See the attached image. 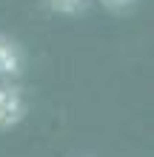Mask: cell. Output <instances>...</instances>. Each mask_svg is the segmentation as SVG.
<instances>
[{"mask_svg": "<svg viewBox=\"0 0 154 157\" xmlns=\"http://www.w3.org/2000/svg\"><path fill=\"white\" fill-rule=\"evenodd\" d=\"M106 9H111V12H126V9H131L137 0H100Z\"/></svg>", "mask_w": 154, "mask_h": 157, "instance_id": "obj_4", "label": "cell"}, {"mask_svg": "<svg viewBox=\"0 0 154 157\" xmlns=\"http://www.w3.org/2000/svg\"><path fill=\"white\" fill-rule=\"evenodd\" d=\"M29 114V97L26 89L14 80H0V132L20 126Z\"/></svg>", "mask_w": 154, "mask_h": 157, "instance_id": "obj_1", "label": "cell"}, {"mask_svg": "<svg viewBox=\"0 0 154 157\" xmlns=\"http://www.w3.org/2000/svg\"><path fill=\"white\" fill-rule=\"evenodd\" d=\"M26 71V54L12 37L0 34V80H17Z\"/></svg>", "mask_w": 154, "mask_h": 157, "instance_id": "obj_2", "label": "cell"}, {"mask_svg": "<svg viewBox=\"0 0 154 157\" xmlns=\"http://www.w3.org/2000/svg\"><path fill=\"white\" fill-rule=\"evenodd\" d=\"M92 0H43V6L54 14H80L86 12Z\"/></svg>", "mask_w": 154, "mask_h": 157, "instance_id": "obj_3", "label": "cell"}]
</instances>
